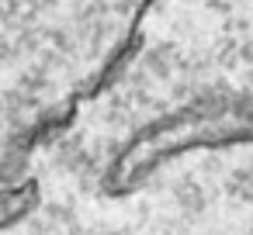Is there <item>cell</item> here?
<instances>
[{
    "instance_id": "cell-1",
    "label": "cell",
    "mask_w": 253,
    "mask_h": 235,
    "mask_svg": "<svg viewBox=\"0 0 253 235\" xmlns=\"http://www.w3.org/2000/svg\"><path fill=\"white\" fill-rule=\"evenodd\" d=\"M232 142H253V104L246 101L191 104L146 125L118 152L104 183L111 194H128L139 183H146L160 163L194 149H215Z\"/></svg>"
},
{
    "instance_id": "cell-2",
    "label": "cell",
    "mask_w": 253,
    "mask_h": 235,
    "mask_svg": "<svg viewBox=\"0 0 253 235\" xmlns=\"http://www.w3.org/2000/svg\"><path fill=\"white\" fill-rule=\"evenodd\" d=\"M35 207H39V183L35 180L14 183V187H0V228L28 218Z\"/></svg>"
}]
</instances>
